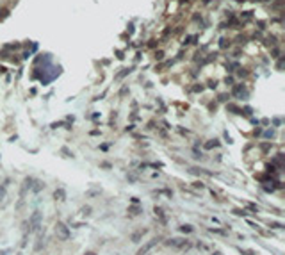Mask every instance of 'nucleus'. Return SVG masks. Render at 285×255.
<instances>
[{
	"instance_id": "obj_1",
	"label": "nucleus",
	"mask_w": 285,
	"mask_h": 255,
	"mask_svg": "<svg viewBox=\"0 0 285 255\" xmlns=\"http://www.w3.org/2000/svg\"><path fill=\"white\" fill-rule=\"evenodd\" d=\"M41 221H43V212L41 211H34L30 214V218H29V221H27L29 232H38L39 228H41Z\"/></svg>"
},
{
	"instance_id": "obj_2",
	"label": "nucleus",
	"mask_w": 285,
	"mask_h": 255,
	"mask_svg": "<svg viewBox=\"0 0 285 255\" xmlns=\"http://www.w3.org/2000/svg\"><path fill=\"white\" fill-rule=\"evenodd\" d=\"M54 230H55V235L61 239V241H68L70 239V227L66 225V223H62V221H57L55 227H54Z\"/></svg>"
},
{
	"instance_id": "obj_3",
	"label": "nucleus",
	"mask_w": 285,
	"mask_h": 255,
	"mask_svg": "<svg viewBox=\"0 0 285 255\" xmlns=\"http://www.w3.org/2000/svg\"><path fill=\"white\" fill-rule=\"evenodd\" d=\"M166 244L171 246V248H184V246L187 244V239H185V237H169V239L166 241Z\"/></svg>"
},
{
	"instance_id": "obj_4",
	"label": "nucleus",
	"mask_w": 285,
	"mask_h": 255,
	"mask_svg": "<svg viewBox=\"0 0 285 255\" xmlns=\"http://www.w3.org/2000/svg\"><path fill=\"white\" fill-rule=\"evenodd\" d=\"M157 243H159V239H157V237L150 239L148 243H144V244H143V246H141V248L137 250V255H146V253H148V252H150V250L153 248V246L157 244Z\"/></svg>"
},
{
	"instance_id": "obj_5",
	"label": "nucleus",
	"mask_w": 285,
	"mask_h": 255,
	"mask_svg": "<svg viewBox=\"0 0 285 255\" xmlns=\"http://www.w3.org/2000/svg\"><path fill=\"white\" fill-rule=\"evenodd\" d=\"M153 212H155V218H159V221L162 223V225H166L168 223V218H166V214H164V211H162V207H153Z\"/></svg>"
},
{
	"instance_id": "obj_6",
	"label": "nucleus",
	"mask_w": 285,
	"mask_h": 255,
	"mask_svg": "<svg viewBox=\"0 0 285 255\" xmlns=\"http://www.w3.org/2000/svg\"><path fill=\"white\" fill-rule=\"evenodd\" d=\"M54 200L55 202H64L66 200V191L62 187H57L55 191H54Z\"/></svg>"
},
{
	"instance_id": "obj_7",
	"label": "nucleus",
	"mask_w": 285,
	"mask_h": 255,
	"mask_svg": "<svg viewBox=\"0 0 285 255\" xmlns=\"http://www.w3.org/2000/svg\"><path fill=\"white\" fill-rule=\"evenodd\" d=\"M43 189H45V182H41V180H34L32 186H30V191L36 193V195H38L39 191H43Z\"/></svg>"
},
{
	"instance_id": "obj_8",
	"label": "nucleus",
	"mask_w": 285,
	"mask_h": 255,
	"mask_svg": "<svg viewBox=\"0 0 285 255\" xmlns=\"http://www.w3.org/2000/svg\"><path fill=\"white\" fill-rule=\"evenodd\" d=\"M43 244H45V234H39V235H38V241H36V244H34V252H36V253H38V252H41Z\"/></svg>"
},
{
	"instance_id": "obj_9",
	"label": "nucleus",
	"mask_w": 285,
	"mask_h": 255,
	"mask_svg": "<svg viewBox=\"0 0 285 255\" xmlns=\"http://www.w3.org/2000/svg\"><path fill=\"white\" fill-rule=\"evenodd\" d=\"M144 234H146V230H137V232H134V234H132V241H134V243H139V239H141Z\"/></svg>"
},
{
	"instance_id": "obj_10",
	"label": "nucleus",
	"mask_w": 285,
	"mask_h": 255,
	"mask_svg": "<svg viewBox=\"0 0 285 255\" xmlns=\"http://www.w3.org/2000/svg\"><path fill=\"white\" fill-rule=\"evenodd\" d=\"M7 186H9V180H5V184L0 186V202L5 198V191H7Z\"/></svg>"
},
{
	"instance_id": "obj_11",
	"label": "nucleus",
	"mask_w": 285,
	"mask_h": 255,
	"mask_svg": "<svg viewBox=\"0 0 285 255\" xmlns=\"http://www.w3.org/2000/svg\"><path fill=\"white\" fill-rule=\"evenodd\" d=\"M141 211H143V209H141V207H135V205L128 207V214L130 216H139L141 214Z\"/></svg>"
},
{
	"instance_id": "obj_12",
	"label": "nucleus",
	"mask_w": 285,
	"mask_h": 255,
	"mask_svg": "<svg viewBox=\"0 0 285 255\" xmlns=\"http://www.w3.org/2000/svg\"><path fill=\"white\" fill-rule=\"evenodd\" d=\"M180 230H182V232H184V234H191V232H192V230H194V228H192V227H191V225H182V227H180Z\"/></svg>"
},
{
	"instance_id": "obj_13",
	"label": "nucleus",
	"mask_w": 285,
	"mask_h": 255,
	"mask_svg": "<svg viewBox=\"0 0 285 255\" xmlns=\"http://www.w3.org/2000/svg\"><path fill=\"white\" fill-rule=\"evenodd\" d=\"M233 214L235 216H246L248 212L244 211V209H233Z\"/></svg>"
},
{
	"instance_id": "obj_14",
	"label": "nucleus",
	"mask_w": 285,
	"mask_h": 255,
	"mask_svg": "<svg viewBox=\"0 0 285 255\" xmlns=\"http://www.w3.org/2000/svg\"><path fill=\"white\" fill-rule=\"evenodd\" d=\"M80 212H82L84 216H89V214H91V207H82V209H80Z\"/></svg>"
},
{
	"instance_id": "obj_15",
	"label": "nucleus",
	"mask_w": 285,
	"mask_h": 255,
	"mask_svg": "<svg viewBox=\"0 0 285 255\" xmlns=\"http://www.w3.org/2000/svg\"><path fill=\"white\" fill-rule=\"evenodd\" d=\"M269 227H273V228H283V225H282V223H274V221H273V223L269 221Z\"/></svg>"
},
{
	"instance_id": "obj_16",
	"label": "nucleus",
	"mask_w": 285,
	"mask_h": 255,
	"mask_svg": "<svg viewBox=\"0 0 285 255\" xmlns=\"http://www.w3.org/2000/svg\"><path fill=\"white\" fill-rule=\"evenodd\" d=\"M100 193H102L100 189H96V191H87V193H86V196H96V195H100Z\"/></svg>"
},
{
	"instance_id": "obj_17",
	"label": "nucleus",
	"mask_w": 285,
	"mask_h": 255,
	"mask_svg": "<svg viewBox=\"0 0 285 255\" xmlns=\"http://www.w3.org/2000/svg\"><path fill=\"white\" fill-rule=\"evenodd\" d=\"M239 252H241V253H244V255H257L255 252H253V250H242V248H241Z\"/></svg>"
},
{
	"instance_id": "obj_18",
	"label": "nucleus",
	"mask_w": 285,
	"mask_h": 255,
	"mask_svg": "<svg viewBox=\"0 0 285 255\" xmlns=\"http://www.w3.org/2000/svg\"><path fill=\"white\" fill-rule=\"evenodd\" d=\"M248 209H249V211H253V212H258V207H257V205H253V203H248Z\"/></svg>"
},
{
	"instance_id": "obj_19",
	"label": "nucleus",
	"mask_w": 285,
	"mask_h": 255,
	"mask_svg": "<svg viewBox=\"0 0 285 255\" xmlns=\"http://www.w3.org/2000/svg\"><path fill=\"white\" fill-rule=\"evenodd\" d=\"M11 252H13L11 248H4V250L0 252V255H9V253H11Z\"/></svg>"
},
{
	"instance_id": "obj_20",
	"label": "nucleus",
	"mask_w": 285,
	"mask_h": 255,
	"mask_svg": "<svg viewBox=\"0 0 285 255\" xmlns=\"http://www.w3.org/2000/svg\"><path fill=\"white\" fill-rule=\"evenodd\" d=\"M84 255H96V253H95V252H86Z\"/></svg>"
},
{
	"instance_id": "obj_21",
	"label": "nucleus",
	"mask_w": 285,
	"mask_h": 255,
	"mask_svg": "<svg viewBox=\"0 0 285 255\" xmlns=\"http://www.w3.org/2000/svg\"><path fill=\"white\" fill-rule=\"evenodd\" d=\"M214 255H221V252H216V253H214Z\"/></svg>"
},
{
	"instance_id": "obj_22",
	"label": "nucleus",
	"mask_w": 285,
	"mask_h": 255,
	"mask_svg": "<svg viewBox=\"0 0 285 255\" xmlns=\"http://www.w3.org/2000/svg\"><path fill=\"white\" fill-rule=\"evenodd\" d=\"M16 255H23V252H18V253H16Z\"/></svg>"
}]
</instances>
